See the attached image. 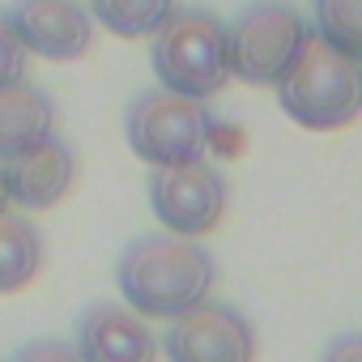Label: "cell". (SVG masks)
Wrapping results in <instances>:
<instances>
[{"instance_id": "3", "label": "cell", "mask_w": 362, "mask_h": 362, "mask_svg": "<svg viewBox=\"0 0 362 362\" xmlns=\"http://www.w3.org/2000/svg\"><path fill=\"white\" fill-rule=\"evenodd\" d=\"M281 111L311 132H337L358 119V60L328 47L324 39H307L303 56L277 77Z\"/></svg>"}, {"instance_id": "13", "label": "cell", "mask_w": 362, "mask_h": 362, "mask_svg": "<svg viewBox=\"0 0 362 362\" xmlns=\"http://www.w3.org/2000/svg\"><path fill=\"white\" fill-rule=\"evenodd\" d=\"M170 9L175 0H90L94 26L111 30L115 39H149Z\"/></svg>"}, {"instance_id": "17", "label": "cell", "mask_w": 362, "mask_h": 362, "mask_svg": "<svg viewBox=\"0 0 362 362\" xmlns=\"http://www.w3.org/2000/svg\"><path fill=\"white\" fill-rule=\"evenodd\" d=\"M320 362H362V337L358 332H341L324 345Z\"/></svg>"}, {"instance_id": "14", "label": "cell", "mask_w": 362, "mask_h": 362, "mask_svg": "<svg viewBox=\"0 0 362 362\" xmlns=\"http://www.w3.org/2000/svg\"><path fill=\"white\" fill-rule=\"evenodd\" d=\"M315 9V39L345 56H362V0H311Z\"/></svg>"}, {"instance_id": "2", "label": "cell", "mask_w": 362, "mask_h": 362, "mask_svg": "<svg viewBox=\"0 0 362 362\" xmlns=\"http://www.w3.org/2000/svg\"><path fill=\"white\" fill-rule=\"evenodd\" d=\"M149 64L162 90L188 94V98H214L230 81V56H226V22L201 5L170 9L166 22L149 35Z\"/></svg>"}, {"instance_id": "10", "label": "cell", "mask_w": 362, "mask_h": 362, "mask_svg": "<svg viewBox=\"0 0 362 362\" xmlns=\"http://www.w3.org/2000/svg\"><path fill=\"white\" fill-rule=\"evenodd\" d=\"M5 179H9V201H18L22 209H52L56 201H64V192L77 179V153L64 141L47 136L30 153L9 158Z\"/></svg>"}, {"instance_id": "16", "label": "cell", "mask_w": 362, "mask_h": 362, "mask_svg": "<svg viewBox=\"0 0 362 362\" xmlns=\"http://www.w3.org/2000/svg\"><path fill=\"white\" fill-rule=\"evenodd\" d=\"M13 362H81V358H77L73 345L52 341V337H39V341H26V345L13 354Z\"/></svg>"}, {"instance_id": "6", "label": "cell", "mask_w": 362, "mask_h": 362, "mask_svg": "<svg viewBox=\"0 0 362 362\" xmlns=\"http://www.w3.org/2000/svg\"><path fill=\"white\" fill-rule=\"evenodd\" d=\"M149 209L170 235L201 239L226 214V179L205 158L175 162V166H153V175H149Z\"/></svg>"}, {"instance_id": "7", "label": "cell", "mask_w": 362, "mask_h": 362, "mask_svg": "<svg viewBox=\"0 0 362 362\" xmlns=\"http://www.w3.org/2000/svg\"><path fill=\"white\" fill-rule=\"evenodd\" d=\"M166 362H256V328L230 303H197L179 311L162 337Z\"/></svg>"}, {"instance_id": "5", "label": "cell", "mask_w": 362, "mask_h": 362, "mask_svg": "<svg viewBox=\"0 0 362 362\" xmlns=\"http://www.w3.org/2000/svg\"><path fill=\"white\" fill-rule=\"evenodd\" d=\"M311 39V22L290 0H252L226 26L230 77L247 86H277V77L303 56Z\"/></svg>"}, {"instance_id": "4", "label": "cell", "mask_w": 362, "mask_h": 362, "mask_svg": "<svg viewBox=\"0 0 362 362\" xmlns=\"http://www.w3.org/2000/svg\"><path fill=\"white\" fill-rule=\"evenodd\" d=\"M214 111L205 98H188L175 90H145L132 98L124 115L128 145L149 166H175V162H197L214 145Z\"/></svg>"}, {"instance_id": "9", "label": "cell", "mask_w": 362, "mask_h": 362, "mask_svg": "<svg viewBox=\"0 0 362 362\" xmlns=\"http://www.w3.org/2000/svg\"><path fill=\"white\" fill-rule=\"evenodd\" d=\"M77 358L81 362H158V337L132 307L94 303L77 320Z\"/></svg>"}, {"instance_id": "12", "label": "cell", "mask_w": 362, "mask_h": 362, "mask_svg": "<svg viewBox=\"0 0 362 362\" xmlns=\"http://www.w3.org/2000/svg\"><path fill=\"white\" fill-rule=\"evenodd\" d=\"M43 269V239L30 218L0 214V294L26 290Z\"/></svg>"}, {"instance_id": "18", "label": "cell", "mask_w": 362, "mask_h": 362, "mask_svg": "<svg viewBox=\"0 0 362 362\" xmlns=\"http://www.w3.org/2000/svg\"><path fill=\"white\" fill-rule=\"evenodd\" d=\"M9 209V179H5V162H0V214Z\"/></svg>"}, {"instance_id": "15", "label": "cell", "mask_w": 362, "mask_h": 362, "mask_svg": "<svg viewBox=\"0 0 362 362\" xmlns=\"http://www.w3.org/2000/svg\"><path fill=\"white\" fill-rule=\"evenodd\" d=\"M26 64H30V52L13 26V13L0 9V90L26 81Z\"/></svg>"}, {"instance_id": "8", "label": "cell", "mask_w": 362, "mask_h": 362, "mask_svg": "<svg viewBox=\"0 0 362 362\" xmlns=\"http://www.w3.org/2000/svg\"><path fill=\"white\" fill-rule=\"evenodd\" d=\"M13 26L30 56L43 60H81L94 47V18L77 0H22Z\"/></svg>"}, {"instance_id": "11", "label": "cell", "mask_w": 362, "mask_h": 362, "mask_svg": "<svg viewBox=\"0 0 362 362\" xmlns=\"http://www.w3.org/2000/svg\"><path fill=\"white\" fill-rule=\"evenodd\" d=\"M47 136H56V103L47 90L30 81L0 90V162L30 153Z\"/></svg>"}, {"instance_id": "1", "label": "cell", "mask_w": 362, "mask_h": 362, "mask_svg": "<svg viewBox=\"0 0 362 362\" xmlns=\"http://www.w3.org/2000/svg\"><path fill=\"white\" fill-rule=\"evenodd\" d=\"M218 281V260L188 235H141L115 260V286L136 315L175 320L209 298Z\"/></svg>"}]
</instances>
